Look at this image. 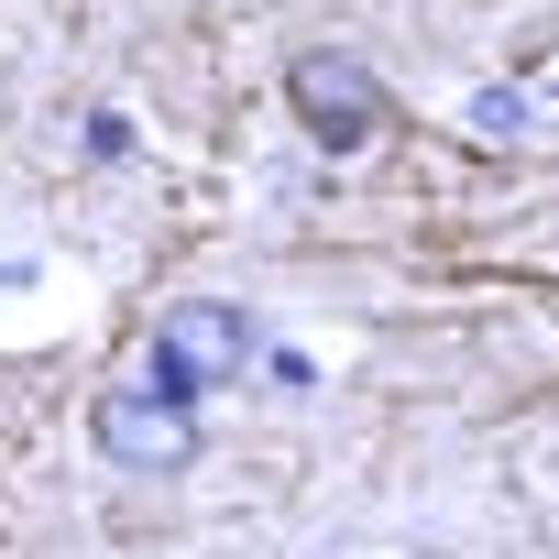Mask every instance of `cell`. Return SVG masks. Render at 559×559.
Segmentation results:
<instances>
[{"label":"cell","instance_id":"6da1fadb","mask_svg":"<svg viewBox=\"0 0 559 559\" xmlns=\"http://www.w3.org/2000/svg\"><path fill=\"white\" fill-rule=\"evenodd\" d=\"M252 362H263V319L230 308V297H187V308L154 330V352H143V395H165V406L198 417V395L230 384V373H252Z\"/></svg>","mask_w":559,"mask_h":559},{"label":"cell","instance_id":"7a4b0ae2","mask_svg":"<svg viewBox=\"0 0 559 559\" xmlns=\"http://www.w3.org/2000/svg\"><path fill=\"white\" fill-rule=\"evenodd\" d=\"M286 110H297V132H308V143H330V154H362V143H384V132H395L384 78H373L362 56H330V45L286 56Z\"/></svg>","mask_w":559,"mask_h":559},{"label":"cell","instance_id":"3957f363","mask_svg":"<svg viewBox=\"0 0 559 559\" xmlns=\"http://www.w3.org/2000/svg\"><path fill=\"white\" fill-rule=\"evenodd\" d=\"M88 439H99V461H121V472H187V461H198V417L165 406V395H143V384L99 395V406H88Z\"/></svg>","mask_w":559,"mask_h":559},{"label":"cell","instance_id":"277c9868","mask_svg":"<svg viewBox=\"0 0 559 559\" xmlns=\"http://www.w3.org/2000/svg\"><path fill=\"white\" fill-rule=\"evenodd\" d=\"M526 121H537V110H526V88H483V99H472V132H493V143H515Z\"/></svg>","mask_w":559,"mask_h":559}]
</instances>
